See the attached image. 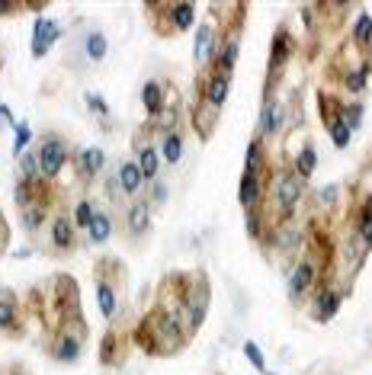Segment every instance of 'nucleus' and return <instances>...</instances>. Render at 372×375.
Here are the masks:
<instances>
[{
	"label": "nucleus",
	"mask_w": 372,
	"mask_h": 375,
	"mask_svg": "<svg viewBox=\"0 0 372 375\" xmlns=\"http://www.w3.org/2000/svg\"><path fill=\"white\" fill-rule=\"evenodd\" d=\"M83 340H87V321L81 315L65 317V324L58 331V343L51 347V356L58 359V362H77Z\"/></svg>",
	"instance_id": "1"
},
{
	"label": "nucleus",
	"mask_w": 372,
	"mask_h": 375,
	"mask_svg": "<svg viewBox=\"0 0 372 375\" xmlns=\"http://www.w3.org/2000/svg\"><path fill=\"white\" fill-rule=\"evenodd\" d=\"M67 160V144L58 135H45L39 148V167H42V180H55L61 174V167Z\"/></svg>",
	"instance_id": "2"
},
{
	"label": "nucleus",
	"mask_w": 372,
	"mask_h": 375,
	"mask_svg": "<svg viewBox=\"0 0 372 375\" xmlns=\"http://www.w3.org/2000/svg\"><path fill=\"white\" fill-rule=\"evenodd\" d=\"M206 311H209V285L199 283L196 289H186V299H183V315H186V321H183V327H186V333L199 331L202 327V321H206Z\"/></svg>",
	"instance_id": "3"
},
{
	"label": "nucleus",
	"mask_w": 372,
	"mask_h": 375,
	"mask_svg": "<svg viewBox=\"0 0 372 375\" xmlns=\"http://www.w3.org/2000/svg\"><path fill=\"white\" fill-rule=\"evenodd\" d=\"M298 199H302V180L292 174L276 176V206H280L282 215H292Z\"/></svg>",
	"instance_id": "4"
},
{
	"label": "nucleus",
	"mask_w": 372,
	"mask_h": 375,
	"mask_svg": "<svg viewBox=\"0 0 372 375\" xmlns=\"http://www.w3.org/2000/svg\"><path fill=\"white\" fill-rule=\"evenodd\" d=\"M61 35V26L55 23V19L42 17L33 23V58H45L51 49V42Z\"/></svg>",
	"instance_id": "5"
},
{
	"label": "nucleus",
	"mask_w": 372,
	"mask_h": 375,
	"mask_svg": "<svg viewBox=\"0 0 372 375\" xmlns=\"http://www.w3.org/2000/svg\"><path fill=\"white\" fill-rule=\"evenodd\" d=\"M282 125H286V109H282V100H276V97L264 100V109H260V135H257V138H273Z\"/></svg>",
	"instance_id": "6"
},
{
	"label": "nucleus",
	"mask_w": 372,
	"mask_h": 375,
	"mask_svg": "<svg viewBox=\"0 0 372 375\" xmlns=\"http://www.w3.org/2000/svg\"><path fill=\"white\" fill-rule=\"evenodd\" d=\"M228 90H232V77L209 74L206 81H202V100H206L212 109H222L225 106V100H228Z\"/></svg>",
	"instance_id": "7"
},
{
	"label": "nucleus",
	"mask_w": 372,
	"mask_h": 375,
	"mask_svg": "<svg viewBox=\"0 0 372 375\" xmlns=\"http://www.w3.org/2000/svg\"><path fill=\"white\" fill-rule=\"evenodd\" d=\"M314 263L312 260H298V267L292 269V276H289V299L292 301H298L302 295H305L308 289L314 285Z\"/></svg>",
	"instance_id": "8"
},
{
	"label": "nucleus",
	"mask_w": 372,
	"mask_h": 375,
	"mask_svg": "<svg viewBox=\"0 0 372 375\" xmlns=\"http://www.w3.org/2000/svg\"><path fill=\"white\" fill-rule=\"evenodd\" d=\"M218 35H216V29L212 26H199V33H196V65H216V58H218Z\"/></svg>",
	"instance_id": "9"
},
{
	"label": "nucleus",
	"mask_w": 372,
	"mask_h": 375,
	"mask_svg": "<svg viewBox=\"0 0 372 375\" xmlns=\"http://www.w3.org/2000/svg\"><path fill=\"white\" fill-rule=\"evenodd\" d=\"M264 186H266V180H260L257 174H244L241 176V186H238V199H241V206L248 208H257L260 202H264Z\"/></svg>",
	"instance_id": "10"
},
{
	"label": "nucleus",
	"mask_w": 372,
	"mask_h": 375,
	"mask_svg": "<svg viewBox=\"0 0 372 375\" xmlns=\"http://www.w3.org/2000/svg\"><path fill=\"white\" fill-rule=\"evenodd\" d=\"M340 311V295L334 289H321L318 295H314V308H312V317L314 321H321V324H327L334 315Z\"/></svg>",
	"instance_id": "11"
},
{
	"label": "nucleus",
	"mask_w": 372,
	"mask_h": 375,
	"mask_svg": "<svg viewBox=\"0 0 372 375\" xmlns=\"http://www.w3.org/2000/svg\"><path fill=\"white\" fill-rule=\"evenodd\" d=\"M238 51H241V42H238V35H228V39L222 42V49H218V58H216V74H222V77H232V71H234V65H238Z\"/></svg>",
	"instance_id": "12"
},
{
	"label": "nucleus",
	"mask_w": 372,
	"mask_h": 375,
	"mask_svg": "<svg viewBox=\"0 0 372 375\" xmlns=\"http://www.w3.org/2000/svg\"><path fill=\"white\" fill-rule=\"evenodd\" d=\"M292 55V35L289 29H276L273 35V55H270V74H280V67L289 61Z\"/></svg>",
	"instance_id": "13"
},
{
	"label": "nucleus",
	"mask_w": 372,
	"mask_h": 375,
	"mask_svg": "<svg viewBox=\"0 0 372 375\" xmlns=\"http://www.w3.org/2000/svg\"><path fill=\"white\" fill-rule=\"evenodd\" d=\"M119 186H122L125 196L141 192V186H145V174H141L138 160H125V164L119 167Z\"/></svg>",
	"instance_id": "14"
},
{
	"label": "nucleus",
	"mask_w": 372,
	"mask_h": 375,
	"mask_svg": "<svg viewBox=\"0 0 372 375\" xmlns=\"http://www.w3.org/2000/svg\"><path fill=\"white\" fill-rule=\"evenodd\" d=\"M216 119H218V109H212L206 100H199L196 109H193V125L199 128V138L206 142L209 135H212V128H216Z\"/></svg>",
	"instance_id": "15"
},
{
	"label": "nucleus",
	"mask_w": 372,
	"mask_h": 375,
	"mask_svg": "<svg viewBox=\"0 0 372 375\" xmlns=\"http://www.w3.org/2000/svg\"><path fill=\"white\" fill-rule=\"evenodd\" d=\"M51 244L58 250H74V222L58 215L51 222Z\"/></svg>",
	"instance_id": "16"
},
{
	"label": "nucleus",
	"mask_w": 372,
	"mask_h": 375,
	"mask_svg": "<svg viewBox=\"0 0 372 375\" xmlns=\"http://www.w3.org/2000/svg\"><path fill=\"white\" fill-rule=\"evenodd\" d=\"M0 331H19V305L3 289H0Z\"/></svg>",
	"instance_id": "17"
},
{
	"label": "nucleus",
	"mask_w": 372,
	"mask_h": 375,
	"mask_svg": "<svg viewBox=\"0 0 372 375\" xmlns=\"http://www.w3.org/2000/svg\"><path fill=\"white\" fill-rule=\"evenodd\" d=\"M196 23V3H170V33H186Z\"/></svg>",
	"instance_id": "18"
},
{
	"label": "nucleus",
	"mask_w": 372,
	"mask_h": 375,
	"mask_svg": "<svg viewBox=\"0 0 372 375\" xmlns=\"http://www.w3.org/2000/svg\"><path fill=\"white\" fill-rule=\"evenodd\" d=\"M129 228H132V234H145L148 231V225H151V206L145 199H138V202H132L129 206Z\"/></svg>",
	"instance_id": "19"
},
{
	"label": "nucleus",
	"mask_w": 372,
	"mask_h": 375,
	"mask_svg": "<svg viewBox=\"0 0 372 375\" xmlns=\"http://www.w3.org/2000/svg\"><path fill=\"white\" fill-rule=\"evenodd\" d=\"M97 301H99V315H103V317H116V311H119L116 292H113V285H109L103 276L97 279Z\"/></svg>",
	"instance_id": "20"
},
{
	"label": "nucleus",
	"mask_w": 372,
	"mask_h": 375,
	"mask_svg": "<svg viewBox=\"0 0 372 375\" xmlns=\"http://www.w3.org/2000/svg\"><path fill=\"white\" fill-rule=\"evenodd\" d=\"M266 170V148H264V138H254L248 148V160H244V174H264Z\"/></svg>",
	"instance_id": "21"
},
{
	"label": "nucleus",
	"mask_w": 372,
	"mask_h": 375,
	"mask_svg": "<svg viewBox=\"0 0 372 375\" xmlns=\"http://www.w3.org/2000/svg\"><path fill=\"white\" fill-rule=\"evenodd\" d=\"M141 100H145V109H148V116L154 119L164 106V83L161 81H148L145 83V90H141Z\"/></svg>",
	"instance_id": "22"
},
{
	"label": "nucleus",
	"mask_w": 372,
	"mask_h": 375,
	"mask_svg": "<svg viewBox=\"0 0 372 375\" xmlns=\"http://www.w3.org/2000/svg\"><path fill=\"white\" fill-rule=\"evenodd\" d=\"M138 167H141V174H145V180L154 183V180H157V167H161V154H157L154 144H141V148H138Z\"/></svg>",
	"instance_id": "23"
},
{
	"label": "nucleus",
	"mask_w": 372,
	"mask_h": 375,
	"mask_svg": "<svg viewBox=\"0 0 372 375\" xmlns=\"http://www.w3.org/2000/svg\"><path fill=\"white\" fill-rule=\"evenodd\" d=\"M161 158H164L167 164H177V160L183 158V135L177 132V128L161 135Z\"/></svg>",
	"instance_id": "24"
},
{
	"label": "nucleus",
	"mask_w": 372,
	"mask_h": 375,
	"mask_svg": "<svg viewBox=\"0 0 372 375\" xmlns=\"http://www.w3.org/2000/svg\"><path fill=\"white\" fill-rule=\"evenodd\" d=\"M314 167H318V151H314L312 144H305V148L298 151V158H296V176L298 180H305V176L314 174Z\"/></svg>",
	"instance_id": "25"
},
{
	"label": "nucleus",
	"mask_w": 372,
	"mask_h": 375,
	"mask_svg": "<svg viewBox=\"0 0 372 375\" xmlns=\"http://www.w3.org/2000/svg\"><path fill=\"white\" fill-rule=\"evenodd\" d=\"M103 164H106V158H103V151L99 148H87V151H81V170L83 174H99L103 170Z\"/></svg>",
	"instance_id": "26"
},
{
	"label": "nucleus",
	"mask_w": 372,
	"mask_h": 375,
	"mask_svg": "<svg viewBox=\"0 0 372 375\" xmlns=\"http://www.w3.org/2000/svg\"><path fill=\"white\" fill-rule=\"evenodd\" d=\"M87 234H90L93 244L109 241V234H113V218H109V215H97V218H93V225L87 228Z\"/></svg>",
	"instance_id": "27"
},
{
	"label": "nucleus",
	"mask_w": 372,
	"mask_h": 375,
	"mask_svg": "<svg viewBox=\"0 0 372 375\" xmlns=\"http://www.w3.org/2000/svg\"><path fill=\"white\" fill-rule=\"evenodd\" d=\"M19 164H23V180H29V183H42L39 154H29V151H23V154H19Z\"/></svg>",
	"instance_id": "28"
},
{
	"label": "nucleus",
	"mask_w": 372,
	"mask_h": 375,
	"mask_svg": "<svg viewBox=\"0 0 372 375\" xmlns=\"http://www.w3.org/2000/svg\"><path fill=\"white\" fill-rule=\"evenodd\" d=\"M83 49H87V55H90L93 61H99L103 55H106L109 42H106V35H103V33H90L87 39H83Z\"/></svg>",
	"instance_id": "29"
},
{
	"label": "nucleus",
	"mask_w": 372,
	"mask_h": 375,
	"mask_svg": "<svg viewBox=\"0 0 372 375\" xmlns=\"http://www.w3.org/2000/svg\"><path fill=\"white\" fill-rule=\"evenodd\" d=\"M93 218H97V212H93V202L90 199H81L74 208V228H90Z\"/></svg>",
	"instance_id": "30"
},
{
	"label": "nucleus",
	"mask_w": 372,
	"mask_h": 375,
	"mask_svg": "<svg viewBox=\"0 0 372 375\" xmlns=\"http://www.w3.org/2000/svg\"><path fill=\"white\" fill-rule=\"evenodd\" d=\"M343 83H347L350 93H363L366 83H369V67H356V71H350V74L343 77Z\"/></svg>",
	"instance_id": "31"
},
{
	"label": "nucleus",
	"mask_w": 372,
	"mask_h": 375,
	"mask_svg": "<svg viewBox=\"0 0 372 375\" xmlns=\"http://www.w3.org/2000/svg\"><path fill=\"white\" fill-rule=\"evenodd\" d=\"M23 222L29 231H35V228L45 222V206L42 202H33V206H23Z\"/></svg>",
	"instance_id": "32"
},
{
	"label": "nucleus",
	"mask_w": 372,
	"mask_h": 375,
	"mask_svg": "<svg viewBox=\"0 0 372 375\" xmlns=\"http://www.w3.org/2000/svg\"><path fill=\"white\" fill-rule=\"evenodd\" d=\"M353 39L359 42V45H369V42H372V17H369V13H363V17H356Z\"/></svg>",
	"instance_id": "33"
},
{
	"label": "nucleus",
	"mask_w": 372,
	"mask_h": 375,
	"mask_svg": "<svg viewBox=\"0 0 372 375\" xmlns=\"http://www.w3.org/2000/svg\"><path fill=\"white\" fill-rule=\"evenodd\" d=\"M340 119L347 122L350 132L359 128V122H363V103H350V106H343V109H340Z\"/></svg>",
	"instance_id": "34"
},
{
	"label": "nucleus",
	"mask_w": 372,
	"mask_h": 375,
	"mask_svg": "<svg viewBox=\"0 0 372 375\" xmlns=\"http://www.w3.org/2000/svg\"><path fill=\"white\" fill-rule=\"evenodd\" d=\"M350 135H353V132L347 128V122H343V119H337V122L331 125V142L337 144V148H347V144H350Z\"/></svg>",
	"instance_id": "35"
},
{
	"label": "nucleus",
	"mask_w": 372,
	"mask_h": 375,
	"mask_svg": "<svg viewBox=\"0 0 372 375\" xmlns=\"http://www.w3.org/2000/svg\"><path fill=\"white\" fill-rule=\"evenodd\" d=\"M244 353H248V359H250V362H254V369H257V372H264V375H266V359L260 356V347L248 340V343H244Z\"/></svg>",
	"instance_id": "36"
},
{
	"label": "nucleus",
	"mask_w": 372,
	"mask_h": 375,
	"mask_svg": "<svg viewBox=\"0 0 372 375\" xmlns=\"http://www.w3.org/2000/svg\"><path fill=\"white\" fill-rule=\"evenodd\" d=\"M87 106H90L93 112H99V116H109V109H106V103H103L99 93H87Z\"/></svg>",
	"instance_id": "37"
},
{
	"label": "nucleus",
	"mask_w": 372,
	"mask_h": 375,
	"mask_svg": "<svg viewBox=\"0 0 372 375\" xmlns=\"http://www.w3.org/2000/svg\"><path fill=\"white\" fill-rule=\"evenodd\" d=\"M13 128H17V151H19V154H23L26 142H29V125H26V122H17V125H13Z\"/></svg>",
	"instance_id": "38"
},
{
	"label": "nucleus",
	"mask_w": 372,
	"mask_h": 375,
	"mask_svg": "<svg viewBox=\"0 0 372 375\" xmlns=\"http://www.w3.org/2000/svg\"><path fill=\"white\" fill-rule=\"evenodd\" d=\"M248 228H250L254 238H260V212H257V208H250L248 212Z\"/></svg>",
	"instance_id": "39"
},
{
	"label": "nucleus",
	"mask_w": 372,
	"mask_h": 375,
	"mask_svg": "<svg viewBox=\"0 0 372 375\" xmlns=\"http://www.w3.org/2000/svg\"><path fill=\"white\" fill-rule=\"evenodd\" d=\"M26 3H0V13H17V10H23Z\"/></svg>",
	"instance_id": "40"
},
{
	"label": "nucleus",
	"mask_w": 372,
	"mask_h": 375,
	"mask_svg": "<svg viewBox=\"0 0 372 375\" xmlns=\"http://www.w3.org/2000/svg\"><path fill=\"white\" fill-rule=\"evenodd\" d=\"M0 119H7V122H10V125H17V122H13V112H10V109H7V106H0Z\"/></svg>",
	"instance_id": "41"
}]
</instances>
